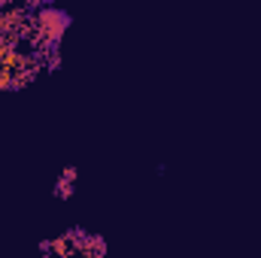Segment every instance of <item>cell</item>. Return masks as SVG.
Here are the masks:
<instances>
[{
    "label": "cell",
    "instance_id": "1",
    "mask_svg": "<svg viewBox=\"0 0 261 258\" xmlns=\"http://www.w3.org/2000/svg\"><path fill=\"white\" fill-rule=\"evenodd\" d=\"M76 176H79V170L73 167V164H67L64 173L58 176V183H55V197H61V200H70L73 197V192H76Z\"/></svg>",
    "mask_w": 261,
    "mask_h": 258
}]
</instances>
